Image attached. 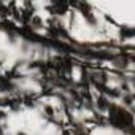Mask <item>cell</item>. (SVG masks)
I'll return each instance as SVG.
<instances>
[{
    "label": "cell",
    "instance_id": "obj_1",
    "mask_svg": "<svg viewBox=\"0 0 135 135\" xmlns=\"http://www.w3.org/2000/svg\"><path fill=\"white\" fill-rule=\"evenodd\" d=\"M0 135H60V126L33 103L7 113L0 122Z\"/></svg>",
    "mask_w": 135,
    "mask_h": 135
},
{
    "label": "cell",
    "instance_id": "obj_2",
    "mask_svg": "<svg viewBox=\"0 0 135 135\" xmlns=\"http://www.w3.org/2000/svg\"><path fill=\"white\" fill-rule=\"evenodd\" d=\"M111 24L124 32V29L132 30L135 22V3L133 2H111L94 5Z\"/></svg>",
    "mask_w": 135,
    "mask_h": 135
},
{
    "label": "cell",
    "instance_id": "obj_3",
    "mask_svg": "<svg viewBox=\"0 0 135 135\" xmlns=\"http://www.w3.org/2000/svg\"><path fill=\"white\" fill-rule=\"evenodd\" d=\"M11 91H15L19 95H38L41 92V83L37 80V76H16L10 81Z\"/></svg>",
    "mask_w": 135,
    "mask_h": 135
},
{
    "label": "cell",
    "instance_id": "obj_4",
    "mask_svg": "<svg viewBox=\"0 0 135 135\" xmlns=\"http://www.w3.org/2000/svg\"><path fill=\"white\" fill-rule=\"evenodd\" d=\"M88 135H127V133L126 130L114 126H95L89 129Z\"/></svg>",
    "mask_w": 135,
    "mask_h": 135
},
{
    "label": "cell",
    "instance_id": "obj_5",
    "mask_svg": "<svg viewBox=\"0 0 135 135\" xmlns=\"http://www.w3.org/2000/svg\"><path fill=\"white\" fill-rule=\"evenodd\" d=\"M5 97H7V92H5V91H3L2 88H0V100H3Z\"/></svg>",
    "mask_w": 135,
    "mask_h": 135
}]
</instances>
